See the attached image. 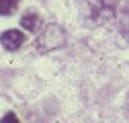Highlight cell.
Listing matches in <instances>:
<instances>
[{"instance_id":"8","label":"cell","mask_w":129,"mask_h":123,"mask_svg":"<svg viewBox=\"0 0 129 123\" xmlns=\"http://www.w3.org/2000/svg\"><path fill=\"white\" fill-rule=\"evenodd\" d=\"M125 115L129 117V97H127V103H125Z\"/></svg>"},{"instance_id":"5","label":"cell","mask_w":129,"mask_h":123,"mask_svg":"<svg viewBox=\"0 0 129 123\" xmlns=\"http://www.w3.org/2000/svg\"><path fill=\"white\" fill-rule=\"evenodd\" d=\"M119 31H121V35L129 41V2L119 12Z\"/></svg>"},{"instance_id":"7","label":"cell","mask_w":129,"mask_h":123,"mask_svg":"<svg viewBox=\"0 0 129 123\" xmlns=\"http://www.w3.org/2000/svg\"><path fill=\"white\" fill-rule=\"evenodd\" d=\"M0 123H21V121H19V117L14 113H6L2 119H0Z\"/></svg>"},{"instance_id":"4","label":"cell","mask_w":129,"mask_h":123,"mask_svg":"<svg viewBox=\"0 0 129 123\" xmlns=\"http://www.w3.org/2000/svg\"><path fill=\"white\" fill-rule=\"evenodd\" d=\"M21 27L27 29V31H31V33H35V31L41 29V17H39L37 12L27 10V12L23 14V19H21Z\"/></svg>"},{"instance_id":"2","label":"cell","mask_w":129,"mask_h":123,"mask_svg":"<svg viewBox=\"0 0 129 123\" xmlns=\"http://www.w3.org/2000/svg\"><path fill=\"white\" fill-rule=\"evenodd\" d=\"M66 43V33L59 25H47L43 29V33L37 37L35 45H37V51H51V49H57Z\"/></svg>"},{"instance_id":"6","label":"cell","mask_w":129,"mask_h":123,"mask_svg":"<svg viewBox=\"0 0 129 123\" xmlns=\"http://www.w3.org/2000/svg\"><path fill=\"white\" fill-rule=\"evenodd\" d=\"M17 6H19V0H0V14L8 17L17 10Z\"/></svg>"},{"instance_id":"1","label":"cell","mask_w":129,"mask_h":123,"mask_svg":"<svg viewBox=\"0 0 129 123\" xmlns=\"http://www.w3.org/2000/svg\"><path fill=\"white\" fill-rule=\"evenodd\" d=\"M78 6L90 25H107L117 14L119 0H78Z\"/></svg>"},{"instance_id":"3","label":"cell","mask_w":129,"mask_h":123,"mask_svg":"<svg viewBox=\"0 0 129 123\" xmlns=\"http://www.w3.org/2000/svg\"><path fill=\"white\" fill-rule=\"evenodd\" d=\"M25 41H27V35L23 31H19V29H8V31H4V33L0 35V43H2V47L6 51L21 49V45H25Z\"/></svg>"}]
</instances>
